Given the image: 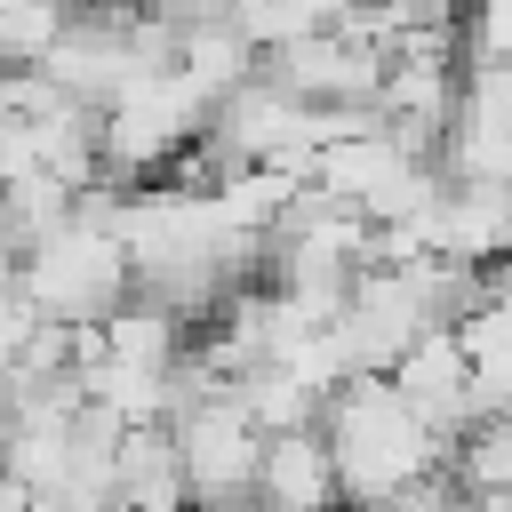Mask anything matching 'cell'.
Instances as JSON below:
<instances>
[{"instance_id": "obj_6", "label": "cell", "mask_w": 512, "mask_h": 512, "mask_svg": "<svg viewBox=\"0 0 512 512\" xmlns=\"http://www.w3.org/2000/svg\"><path fill=\"white\" fill-rule=\"evenodd\" d=\"M400 392H408V408L440 432V440H456L472 416H480V400H472V360H464V344H456V328H432V336H416L392 368H384Z\"/></svg>"}, {"instance_id": "obj_7", "label": "cell", "mask_w": 512, "mask_h": 512, "mask_svg": "<svg viewBox=\"0 0 512 512\" xmlns=\"http://www.w3.org/2000/svg\"><path fill=\"white\" fill-rule=\"evenodd\" d=\"M248 512H344L336 456H328L320 424L264 432V456H256V504H248Z\"/></svg>"}, {"instance_id": "obj_12", "label": "cell", "mask_w": 512, "mask_h": 512, "mask_svg": "<svg viewBox=\"0 0 512 512\" xmlns=\"http://www.w3.org/2000/svg\"><path fill=\"white\" fill-rule=\"evenodd\" d=\"M32 336V304H24V280H16V256L0 248V352Z\"/></svg>"}, {"instance_id": "obj_10", "label": "cell", "mask_w": 512, "mask_h": 512, "mask_svg": "<svg viewBox=\"0 0 512 512\" xmlns=\"http://www.w3.org/2000/svg\"><path fill=\"white\" fill-rule=\"evenodd\" d=\"M456 48H464L472 64H512V0H464Z\"/></svg>"}, {"instance_id": "obj_2", "label": "cell", "mask_w": 512, "mask_h": 512, "mask_svg": "<svg viewBox=\"0 0 512 512\" xmlns=\"http://www.w3.org/2000/svg\"><path fill=\"white\" fill-rule=\"evenodd\" d=\"M16 280H24L32 320H48V328H96V320L136 288V280H128V248H120V232H112V184L80 192L72 216L16 256Z\"/></svg>"}, {"instance_id": "obj_11", "label": "cell", "mask_w": 512, "mask_h": 512, "mask_svg": "<svg viewBox=\"0 0 512 512\" xmlns=\"http://www.w3.org/2000/svg\"><path fill=\"white\" fill-rule=\"evenodd\" d=\"M368 512H472V488L440 464V472H424V480L392 488V496H384V504H368Z\"/></svg>"}, {"instance_id": "obj_13", "label": "cell", "mask_w": 512, "mask_h": 512, "mask_svg": "<svg viewBox=\"0 0 512 512\" xmlns=\"http://www.w3.org/2000/svg\"><path fill=\"white\" fill-rule=\"evenodd\" d=\"M232 0H144V16L152 24H168V32H192V24H216Z\"/></svg>"}, {"instance_id": "obj_3", "label": "cell", "mask_w": 512, "mask_h": 512, "mask_svg": "<svg viewBox=\"0 0 512 512\" xmlns=\"http://www.w3.org/2000/svg\"><path fill=\"white\" fill-rule=\"evenodd\" d=\"M168 448H176V488L184 512H248L256 504V456H264V424L240 408L232 384L200 376L168 416Z\"/></svg>"}, {"instance_id": "obj_9", "label": "cell", "mask_w": 512, "mask_h": 512, "mask_svg": "<svg viewBox=\"0 0 512 512\" xmlns=\"http://www.w3.org/2000/svg\"><path fill=\"white\" fill-rule=\"evenodd\" d=\"M328 16H336V0H232V8H224V24H232L256 56H272V48L304 40V32H320Z\"/></svg>"}, {"instance_id": "obj_5", "label": "cell", "mask_w": 512, "mask_h": 512, "mask_svg": "<svg viewBox=\"0 0 512 512\" xmlns=\"http://www.w3.org/2000/svg\"><path fill=\"white\" fill-rule=\"evenodd\" d=\"M264 72H272L288 96L320 104V112H368V104H376V80H384V48H368L360 32H344V24L328 16L320 32L272 48Z\"/></svg>"}, {"instance_id": "obj_8", "label": "cell", "mask_w": 512, "mask_h": 512, "mask_svg": "<svg viewBox=\"0 0 512 512\" xmlns=\"http://www.w3.org/2000/svg\"><path fill=\"white\" fill-rule=\"evenodd\" d=\"M256 64H264V56H256V48H248V40H240L224 16H216V24L176 32V72H184V80L208 96V112H216V104H224V96H232V88H240Z\"/></svg>"}, {"instance_id": "obj_1", "label": "cell", "mask_w": 512, "mask_h": 512, "mask_svg": "<svg viewBox=\"0 0 512 512\" xmlns=\"http://www.w3.org/2000/svg\"><path fill=\"white\" fill-rule=\"evenodd\" d=\"M320 440L336 456V488H344V512H368L384 504L392 488L424 480L448 464V440L408 408V392L392 376H344L320 408Z\"/></svg>"}, {"instance_id": "obj_4", "label": "cell", "mask_w": 512, "mask_h": 512, "mask_svg": "<svg viewBox=\"0 0 512 512\" xmlns=\"http://www.w3.org/2000/svg\"><path fill=\"white\" fill-rule=\"evenodd\" d=\"M208 128V96L168 64H144L104 112H96V160H104V184H152L160 168H176Z\"/></svg>"}]
</instances>
